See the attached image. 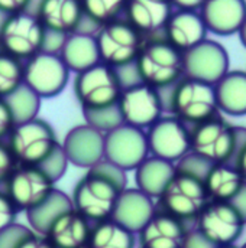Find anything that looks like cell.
Instances as JSON below:
<instances>
[{"label":"cell","instance_id":"e0dca14e","mask_svg":"<svg viewBox=\"0 0 246 248\" xmlns=\"http://www.w3.org/2000/svg\"><path fill=\"white\" fill-rule=\"evenodd\" d=\"M68 163L90 169L105 160V133L88 124L72 127L61 143Z\"/></svg>","mask_w":246,"mask_h":248},{"label":"cell","instance_id":"7dc6e473","mask_svg":"<svg viewBox=\"0 0 246 248\" xmlns=\"http://www.w3.org/2000/svg\"><path fill=\"white\" fill-rule=\"evenodd\" d=\"M239 248H246V243H245V244H244V246H242V247H239Z\"/></svg>","mask_w":246,"mask_h":248},{"label":"cell","instance_id":"30bf717a","mask_svg":"<svg viewBox=\"0 0 246 248\" xmlns=\"http://www.w3.org/2000/svg\"><path fill=\"white\" fill-rule=\"evenodd\" d=\"M195 231L214 247L235 244L245 228V217L230 202L209 201L197 215Z\"/></svg>","mask_w":246,"mask_h":248},{"label":"cell","instance_id":"603a6c76","mask_svg":"<svg viewBox=\"0 0 246 248\" xmlns=\"http://www.w3.org/2000/svg\"><path fill=\"white\" fill-rule=\"evenodd\" d=\"M198 12L209 32L229 36L238 33L246 19V0H206Z\"/></svg>","mask_w":246,"mask_h":248},{"label":"cell","instance_id":"ab89813d","mask_svg":"<svg viewBox=\"0 0 246 248\" xmlns=\"http://www.w3.org/2000/svg\"><path fill=\"white\" fill-rule=\"evenodd\" d=\"M13 113L4 98H0V140H6L10 134L12 128L15 127Z\"/></svg>","mask_w":246,"mask_h":248},{"label":"cell","instance_id":"7402d4cb","mask_svg":"<svg viewBox=\"0 0 246 248\" xmlns=\"http://www.w3.org/2000/svg\"><path fill=\"white\" fill-rule=\"evenodd\" d=\"M207 32L198 10L174 9L161 35L174 48L185 52L207 39Z\"/></svg>","mask_w":246,"mask_h":248},{"label":"cell","instance_id":"cb8c5ba5","mask_svg":"<svg viewBox=\"0 0 246 248\" xmlns=\"http://www.w3.org/2000/svg\"><path fill=\"white\" fill-rule=\"evenodd\" d=\"M157 211L155 199L138 187H124L118 199L112 218L135 234L151 219Z\"/></svg>","mask_w":246,"mask_h":248},{"label":"cell","instance_id":"bcb514c9","mask_svg":"<svg viewBox=\"0 0 246 248\" xmlns=\"http://www.w3.org/2000/svg\"><path fill=\"white\" fill-rule=\"evenodd\" d=\"M214 248H239V247H236L235 244H229V246H219V247H214Z\"/></svg>","mask_w":246,"mask_h":248},{"label":"cell","instance_id":"f546056e","mask_svg":"<svg viewBox=\"0 0 246 248\" xmlns=\"http://www.w3.org/2000/svg\"><path fill=\"white\" fill-rule=\"evenodd\" d=\"M84 13L83 32L96 33V31L123 16L126 0H80Z\"/></svg>","mask_w":246,"mask_h":248},{"label":"cell","instance_id":"b9f144b4","mask_svg":"<svg viewBox=\"0 0 246 248\" xmlns=\"http://www.w3.org/2000/svg\"><path fill=\"white\" fill-rule=\"evenodd\" d=\"M204 1L206 0H170L174 9H183V10H200Z\"/></svg>","mask_w":246,"mask_h":248},{"label":"cell","instance_id":"ffe728a7","mask_svg":"<svg viewBox=\"0 0 246 248\" xmlns=\"http://www.w3.org/2000/svg\"><path fill=\"white\" fill-rule=\"evenodd\" d=\"M174 7L170 0H126L123 19L145 38L159 36Z\"/></svg>","mask_w":246,"mask_h":248},{"label":"cell","instance_id":"277c9868","mask_svg":"<svg viewBox=\"0 0 246 248\" xmlns=\"http://www.w3.org/2000/svg\"><path fill=\"white\" fill-rule=\"evenodd\" d=\"M18 165L42 166L61 146L54 127L41 117L16 123L6 139Z\"/></svg>","mask_w":246,"mask_h":248},{"label":"cell","instance_id":"8d00e7d4","mask_svg":"<svg viewBox=\"0 0 246 248\" xmlns=\"http://www.w3.org/2000/svg\"><path fill=\"white\" fill-rule=\"evenodd\" d=\"M67 166H68V160H67V157L64 155L62 146H60L58 150L42 166H39V168H42L57 182V181H60L62 176H64V173L67 170Z\"/></svg>","mask_w":246,"mask_h":248},{"label":"cell","instance_id":"836d02e7","mask_svg":"<svg viewBox=\"0 0 246 248\" xmlns=\"http://www.w3.org/2000/svg\"><path fill=\"white\" fill-rule=\"evenodd\" d=\"M23 85V61L0 51V98H6Z\"/></svg>","mask_w":246,"mask_h":248},{"label":"cell","instance_id":"4316f807","mask_svg":"<svg viewBox=\"0 0 246 248\" xmlns=\"http://www.w3.org/2000/svg\"><path fill=\"white\" fill-rule=\"evenodd\" d=\"M177 172V166L173 162L148 156L136 169H135V182L136 187L151 196L158 199L165 186L173 179Z\"/></svg>","mask_w":246,"mask_h":248},{"label":"cell","instance_id":"83f0119b","mask_svg":"<svg viewBox=\"0 0 246 248\" xmlns=\"http://www.w3.org/2000/svg\"><path fill=\"white\" fill-rule=\"evenodd\" d=\"M203 182L209 199L222 202H230L245 186L241 173L229 163L211 165L204 175Z\"/></svg>","mask_w":246,"mask_h":248},{"label":"cell","instance_id":"1f68e13d","mask_svg":"<svg viewBox=\"0 0 246 248\" xmlns=\"http://www.w3.org/2000/svg\"><path fill=\"white\" fill-rule=\"evenodd\" d=\"M0 248H55L45 235L32 228L13 224L0 232Z\"/></svg>","mask_w":246,"mask_h":248},{"label":"cell","instance_id":"f1b7e54d","mask_svg":"<svg viewBox=\"0 0 246 248\" xmlns=\"http://www.w3.org/2000/svg\"><path fill=\"white\" fill-rule=\"evenodd\" d=\"M136 234L113 218L91 224L86 248H136Z\"/></svg>","mask_w":246,"mask_h":248},{"label":"cell","instance_id":"9a60e30c","mask_svg":"<svg viewBox=\"0 0 246 248\" xmlns=\"http://www.w3.org/2000/svg\"><path fill=\"white\" fill-rule=\"evenodd\" d=\"M149 155L177 163L190 153V125L176 116H162L146 130Z\"/></svg>","mask_w":246,"mask_h":248},{"label":"cell","instance_id":"d4e9b609","mask_svg":"<svg viewBox=\"0 0 246 248\" xmlns=\"http://www.w3.org/2000/svg\"><path fill=\"white\" fill-rule=\"evenodd\" d=\"M70 72H81L100 62L94 33L72 32L65 36L58 51Z\"/></svg>","mask_w":246,"mask_h":248},{"label":"cell","instance_id":"60d3db41","mask_svg":"<svg viewBox=\"0 0 246 248\" xmlns=\"http://www.w3.org/2000/svg\"><path fill=\"white\" fill-rule=\"evenodd\" d=\"M35 0H0V12L4 15H15L20 12H31Z\"/></svg>","mask_w":246,"mask_h":248},{"label":"cell","instance_id":"ac0fdd59","mask_svg":"<svg viewBox=\"0 0 246 248\" xmlns=\"http://www.w3.org/2000/svg\"><path fill=\"white\" fill-rule=\"evenodd\" d=\"M190 228L187 222L157 209L151 219L136 232L139 248H185Z\"/></svg>","mask_w":246,"mask_h":248},{"label":"cell","instance_id":"ee69618b","mask_svg":"<svg viewBox=\"0 0 246 248\" xmlns=\"http://www.w3.org/2000/svg\"><path fill=\"white\" fill-rule=\"evenodd\" d=\"M238 35H239L241 44H242V45H244V46L246 48V19L244 20L242 26L239 28V31H238Z\"/></svg>","mask_w":246,"mask_h":248},{"label":"cell","instance_id":"d590c367","mask_svg":"<svg viewBox=\"0 0 246 248\" xmlns=\"http://www.w3.org/2000/svg\"><path fill=\"white\" fill-rule=\"evenodd\" d=\"M18 215H19V209L9 198L6 190L0 187V232L16 224Z\"/></svg>","mask_w":246,"mask_h":248},{"label":"cell","instance_id":"8992f818","mask_svg":"<svg viewBox=\"0 0 246 248\" xmlns=\"http://www.w3.org/2000/svg\"><path fill=\"white\" fill-rule=\"evenodd\" d=\"M94 36L100 62L118 71L135 63L146 39L123 17L100 26Z\"/></svg>","mask_w":246,"mask_h":248},{"label":"cell","instance_id":"5b68a950","mask_svg":"<svg viewBox=\"0 0 246 248\" xmlns=\"http://www.w3.org/2000/svg\"><path fill=\"white\" fill-rule=\"evenodd\" d=\"M122 90L119 71L103 62L77 72L72 79V91L81 111L116 106Z\"/></svg>","mask_w":246,"mask_h":248},{"label":"cell","instance_id":"484cf974","mask_svg":"<svg viewBox=\"0 0 246 248\" xmlns=\"http://www.w3.org/2000/svg\"><path fill=\"white\" fill-rule=\"evenodd\" d=\"M214 94L219 111L229 116H246V72L228 71L216 84Z\"/></svg>","mask_w":246,"mask_h":248},{"label":"cell","instance_id":"4fadbf2b","mask_svg":"<svg viewBox=\"0 0 246 248\" xmlns=\"http://www.w3.org/2000/svg\"><path fill=\"white\" fill-rule=\"evenodd\" d=\"M19 212L42 205L55 190V181L39 166L18 165L3 186Z\"/></svg>","mask_w":246,"mask_h":248},{"label":"cell","instance_id":"8fae6325","mask_svg":"<svg viewBox=\"0 0 246 248\" xmlns=\"http://www.w3.org/2000/svg\"><path fill=\"white\" fill-rule=\"evenodd\" d=\"M118 110L123 123L146 130L165 113L164 94L141 81L126 84L118 100Z\"/></svg>","mask_w":246,"mask_h":248},{"label":"cell","instance_id":"52a82bcc","mask_svg":"<svg viewBox=\"0 0 246 248\" xmlns=\"http://www.w3.org/2000/svg\"><path fill=\"white\" fill-rule=\"evenodd\" d=\"M209 201L203 179L177 169L173 179L158 196L157 209L190 222L197 218Z\"/></svg>","mask_w":246,"mask_h":248},{"label":"cell","instance_id":"3957f363","mask_svg":"<svg viewBox=\"0 0 246 248\" xmlns=\"http://www.w3.org/2000/svg\"><path fill=\"white\" fill-rule=\"evenodd\" d=\"M168 90V95H164L165 110L187 125H195L217 116L214 85L183 77Z\"/></svg>","mask_w":246,"mask_h":248},{"label":"cell","instance_id":"2e32d148","mask_svg":"<svg viewBox=\"0 0 246 248\" xmlns=\"http://www.w3.org/2000/svg\"><path fill=\"white\" fill-rule=\"evenodd\" d=\"M184 77L214 85L229 71V54L216 41L204 39L183 52Z\"/></svg>","mask_w":246,"mask_h":248},{"label":"cell","instance_id":"d6a6232c","mask_svg":"<svg viewBox=\"0 0 246 248\" xmlns=\"http://www.w3.org/2000/svg\"><path fill=\"white\" fill-rule=\"evenodd\" d=\"M4 100L10 107L16 123H22L34 117H38L41 108V98L35 93H32L25 84Z\"/></svg>","mask_w":246,"mask_h":248},{"label":"cell","instance_id":"44dd1931","mask_svg":"<svg viewBox=\"0 0 246 248\" xmlns=\"http://www.w3.org/2000/svg\"><path fill=\"white\" fill-rule=\"evenodd\" d=\"M90 230L91 222L70 206L51 219L42 235L55 248H86Z\"/></svg>","mask_w":246,"mask_h":248},{"label":"cell","instance_id":"d6986e66","mask_svg":"<svg viewBox=\"0 0 246 248\" xmlns=\"http://www.w3.org/2000/svg\"><path fill=\"white\" fill-rule=\"evenodd\" d=\"M31 12L36 15L47 32L62 36L81 32L84 26L80 0H35Z\"/></svg>","mask_w":246,"mask_h":248},{"label":"cell","instance_id":"74e56055","mask_svg":"<svg viewBox=\"0 0 246 248\" xmlns=\"http://www.w3.org/2000/svg\"><path fill=\"white\" fill-rule=\"evenodd\" d=\"M18 166V162L6 143V140H0V187H3L13 169Z\"/></svg>","mask_w":246,"mask_h":248},{"label":"cell","instance_id":"5bb4252c","mask_svg":"<svg viewBox=\"0 0 246 248\" xmlns=\"http://www.w3.org/2000/svg\"><path fill=\"white\" fill-rule=\"evenodd\" d=\"M148 156L145 130L122 123L105 134V160L123 172L135 170Z\"/></svg>","mask_w":246,"mask_h":248},{"label":"cell","instance_id":"ba28073f","mask_svg":"<svg viewBox=\"0 0 246 248\" xmlns=\"http://www.w3.org/2000/svg\"><path fill=\"white\" fill-rule=\"evenodd\" d=\"M47 31L32 12L9 15L0 28V51L26 61L44 51Z\"/></svg>","mask_w":246,"mask_h":248},{"label":"cell","instance_id":"6da1fadb","mask_svg":"<svg viewBox=\"0 0 246 248\" xmlns=\"http://www.w3.org/2000/svg\"><path fill=\"white\" fill-rule=\"evenodd\" d=\"M126 186V172L103 160L87 169L74 186L70 199L72 208L93 224L112 218Z\"/></svg>","mask_w":246,"mask_h":248},{"label":"cell","instance_id":"9c48e42d","mask_svg":"<svg viewBox=\"0 0 246 248\" xmlns=\"http://www.w3.org/2000/svg\"><path fill=\"white\" fill-rule=\"evenodd\" d=\"M236 143V128L217 116L190 128V152L211 165L229 163Z\"/></svg>","mask_w":246,"mask_h":248},{"label":"cell","instance_id":"f6af8a7d","mask_svg":"<svg viewBox=\"0 0 246 248\" xmlns=\"http://www.w3.org/2000/svg\"><path fill=\"white\" fill-rule=\"evenodd\" d=\"M6 17H7V15H4L3 12H0V28H1V25H3V22L6 20Z\"/></svg>","mask_w":246,"mask_h":248},{"label":"cell","instance_id":"f35d334b","mask_svg":"<svg viewBox=\"0 0 246 248\" xmlns=\"http://www.w3.org/2000/svg\"><path fill=\"white\" fill-rule=\"evenodd\" d=\"M235 128H236L238 143H236V152L233 156L232 166L236 168V170L241 173L246 184V128L244 127H235Z\"/></svg>","mask_w":246,"mask_h":248},{"label":"cell","instance_id":"7c38bea8","mask_svg":"<svg viewBox=\"0 0 246 248\" xmlns=\"http://www.w3.org/2000/svg\"><path fill=\"white\" fill-rule=\"evenodd\" d=\"M70 75L58 52L41 51L23 61V84L41 100L60 95L70 82Z\"/></svg>","mask_w":246,"mask_h":248},{"label":"cell","instance_id":"7bdbcfd3","mask_svg":"<svg viewBox=\"0 0 246 248\" xmlns=\"http://www.w3.org/2000/svg\"><path fill=\"white\" fill-rule=\"evenodd\" d=\"M230 203H233V205L239 209V212L245 217L246 219V184L245 186L242 187V190L230 201Z\"/></svg>","mask_w":246,"mask_h":248},{"label":"cell","instance_id":"e575fe53","mask_svg":"<svg viewBox=\"0 0 246 248\" xmlns=\"http://www.w3.org/2000/svg\"><path fill=\"white\" fill-rule=\"evenodd\" d=\"M83 117L86 120V124L94 127L96 130H99L105 134L123 123L121 113L118 110V104L107 107V108L83 111Z\"/></svg>","mask_w":246,"mask_h":248},{"label":"cell","instance_id":"7a4b0ae2","mask_svg":"<svg viewBox=\"0 0 246 248\" xmlns=\"http://www.w3.org/2000/svg\"><path fill=\"white\" fill-rule=\"evenodd\" d=\"M138 81L157 90H168L184 77L183 52L167 42L162 35L146 38L133 63Z\"/></svg>","mask_w":246,"mask_h":248},{"label":"cell","instance_id":"4dcf8cb0","mask_svg":"<svg viewBox=\"0 0 246 248\" xmlns=\"http://www.w3.org/2000/svg\"><path fill=\"white\" fill-rule=\"evenodd\" d=\"M70 206H72L70 196L61 190L55 189L53 192V195L42 205L26 212V218L34 231H36L38 234H44V231H45L47 225L51 222V219Z\"/></svg>","mask_w":246,"mask_h":248}]
</instances>
